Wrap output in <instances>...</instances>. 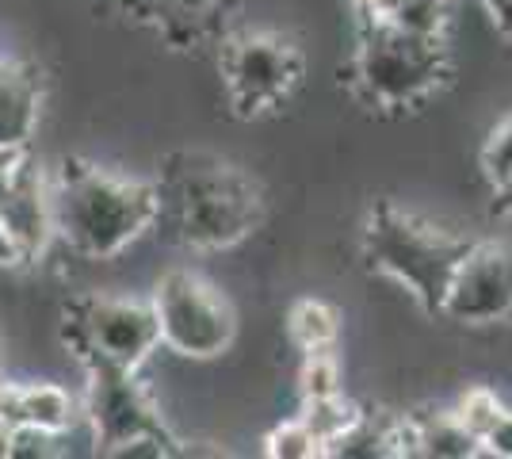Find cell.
<instances>
[{
	"mask_svg": "<svg viewBox=\"0 0 512 459\" xmlns=\"http://www.w3.org/2000/svg\"><path fill=\"white\" fill-rule=\"evenodd\" d=\"M482 456L512 459V402H509V410L501 414V421L482 437Z\"/></svg>",
	"mask_w": 512,
	"mask_h": 459,
	"instance_id": "cell-22",
	"label": "cell"
},
{
	"mask_svg": "<svg viewBox=\"0 0 512 459\" xmlns=\"http://www.w3.org/2000/svg\"><path fill=\"white\" fill-rule=\"evenodd\" d=\"M12 398H16V383L0 379V417H4V421H8V414H12Z\"/></svg>",
	"mask_w": 512,
	"mask_h": 459,
	"instance_id": "cell-27",
	"label": "cell"
},
{
	"mask_svg": "<svg viewBox=\"0 0 512 459\" xmlns=\"http://www.w3.org/2000/svg\"><path fill=\"white\" fill-rule=\"evenodd\" d=\"M85 406L81 417L92 429L96 452L111 456L119 444L142 437V433H165V421L153 406L150 391L138 383V372L115 368L104 360H85Z\"/></svg>",
	"mask_w": 512,
	"mask_h": 459,
	"instance_id": "cell-9",
	"label": "cell"
},
{
	"mask_svg": "<svg viewBox=\"0 0 512 459\" xmlns=\"http://www.w3.org/2000/svg\"><path fill=\"white\" fill-rule=\"evenodd\" d=\"M20 264V253H16V245L8 238V230L0 226V272H8V268H16Z\"/></svg>",
	"mask_w": 512,
	"mask_h": 459,
	"instance_id": "cell-26",
	"label": "cell"
},
{
	"mask_svg": "<svg viewBox=\"0 0 512 459\" xmlns=\"http://www.w3.org/2000/svg\"><path fill=\"white\" fill-rule=\"evenodd\" d=\"M237 0H150V16L161 20L165 35L180 46H199L226 31Z\"/></svg>",
	"mask_w": 512,
	"mask_h": 459,
	"instance_id": "cell-12",
	"label": "cell"
},
{
	"mask_svg": "<svg viewBox=\"0 0 512 459\" xmlns=\"http://www.w3.org/2000/svg\"><path fill=\"white\" fill-rule=\"evenodd\" d=\"M302 421L306 429L318 437V444L325 448V459H329V448L341 437L352 433V425L363 417V406L352 402L348 394H329V398H314V402H302Z\"/></svg>",
	"mask_w": 512,
	"mask_h": 459,
	"instance_id": "cell-16",
	"label": "cell"
},
{
	"mask_svg": "<svg viewBox=\"0 0 512 459\" xmlns=\"http://www.w3.org/2000/svg\"><path fill=\"white\" fill-rule=\"evenodd\" d=\"M436 318L463 329H486L512 322V245L470 241L451 268Z\"/></svg>",
	"mask_w": 512,
	"mask_h": 459,
	"instance_id": "cell-8",
	"label": "cell"
},
{
	"mask_svg": "<svg viewBox=\"0 0 512 459\" xmlns=\"http://www.w3.org/2000/svg\"><path fill=\"white\" fill-rule=\"evenodd\" d=\"M54 230L58 238L88 261H111L150 230L161 215V188L96 169L69 165L50 176Z\"/></svg>",
	"mask_w": 512,
	"mask_h": 459,
	"instance_id": "cell-1",
	"label": "cell"
},
{
	"mask_svg": "<svg viewBox=\"0 0 512 459\" xmlns=\"http://www.w3.org/2000/svg\"><path fill=\"white\" fill-rule=\"evenodd\" d=\"M413 456L425 459H474L482 456V444L459 425V417L448 410H417L406 414Z\"/></svg>",
	"mask_w": 512,
	"mask_h": 459,
	"instance_id": "cell-14",
	"label": "cell"
},
{
	"mask_svg": "<svg viewBox=\"0 0 512 459\" xmlns=\"http://www.w3.org/2000/svg\"><path fill=\"white\" fill-rule=\"evenodd\" d=\"M490 199H493V215H497V219H512V173L501 176L497 184H490Z\"/></svg>",
	"mask_w": 512,
	"mask_h": 459,
	"instance_id": "cell-23",
	"label": "cell"
},
{
	"mask_svg": "<svg viewBox=\"0 0 512 459\" xmlns=\"http://www.w3.org/2000/svg\"><path fill=\"white\" fill-rule=\"evenodd\" d=\"M478 169H482V180H486V184H497L501 176L512 173V115L501 119V123L486 134V142H482V150H478Z\"/></svg>",
	"mask_w": 512,
	"mask_h": 459,
	"instance_id": "cell-20",
	"label": "cell"
},
{
	"mask_svg": "<svg viewBox=\"0 0 512 459\" xmlns=\"http://www.w3.org/2000/svg\"><path fill=\"white\" fill-rule=\"evenodd\" d=\"M8 421L16 425H39L46 433L62 437L81 421V402L73 394L58 387V383H16V398H12V414Z\"/></svg>",
	"mask_w": 512,
	"mask_h": 459,
	"instance_id": "cell-13",
	"label": "cell"
},
{
	"mask_svg": "<svg viewBox=\"0 0 512 459\" xmlns=\"http://www.w3.org/2000/svg\"><path fill=\"white\" fill-rule=\"evenodd\" d=\"M482 8H486V16L497 23V31L512 39V0H478Z\"/></svg>",
	"mask_w": 512,
	"mask_h": 459,
	"instance_id": "cell-24",
	"label": "cell"
},
{
	"mask_svg": "<svg viewBox=\"0 0 512 459\" xmlns=\"http://www.w3.org/2000/svg\"><path fill=\"white\" fill-rule=\"evenodd\" d=\"M451 81L448 39L409 35L394 23H360L352 92L379 115L417 111Z\"/></svg>",
	"mask_w": 512,
	"mask_h": 459,
	"instance_id": "cell-3",
	"label": "cell"
},
{
	"mask_svg": "<svg viewBox=\"0 0 512 459\" xmlns=\"http://www.w3.org/2000/svg\"><path fill=\"white\" fill-rule=\"evenodd\" d=\"M299 368V394L302 402H314V398H329V394L344 391V372H341V356L337 349H321V352H302Z\"/></svg>",
	"mask_w": 512,
	"mask_h": 459,
	"instance_id": "cell-18",
	"label": "cell"
},
{
	"mask_svg": "<svg viewBox=\"0 0 512 459\" xmlns=\"http://www.w3.org/2000/svg\"><path fill=\"white\" fill-rule=\"evenodd\" d=\"M474 238H463L428 215L406 211L398 203H375L363 222V257L375 272L409 291V299L436 318L451 268Z\"/></svg>",
	"mask_w": 512,
	"mask_h": 459,
	"instance_id": "cell-2",
	"label": "cell"
},
{
	"mask_svg": "<svg viewBox=\"0 0 512 459\" xmlns=\"http://www.w3.org/2000/svg\"><path fill=\"white\" fill-rule=\"evenodd\" d=\"M264 452L272 459H325V448H321L318 437L306 429L302 417L279 421L276 429L264 437Z\"/></svg>",
	"mask_w": 512,
	"mask_h": 459,
	"instance_id": "cell-19",
	"label": "cell"
},
{
	"mask_svg": "<svg viewBox=\"0 0 512 459\" xmlns=\"http://www.w3.org/2000/svg\"><path fill=\"white\" fill-rule=\"evenodd\" d=\"M58 452V437L46 433L39 425H12V444H8V459H50Z\"/></svg>",
	"mask_w": 512,
	"mask_h": 459,
	"instance_id": "cell-21",
	"label": "cell"
},
{
	"mask_svg": "<svg viewBox=\"0 0 512 459\" xmlns=\"http://www.w3.org/2000/svg\"><path fill=\"white\" fill-rule=\"evenodd\" d=\"M150 303L161 345L184 360H218L237 341V310L230 295L192 268L165 272Z\"/></svg>",
	"mask_w": 512,
	"mask_h": 459,
	"instance_id": "cell-5",
	"label": "cell"
},
{
	"mask_svg": "<svg viewBox=\"0 0 512 459\" xmlns=\"http://www.w3.org/2000/svg\"><path fill=\"white\" fill-rule=\"evenodd\" d=\"M8 444H12V421L0 417V459H8Z\"/></svg>",
	"mask_w": 512,
	"mask_h": 459,
	"instance_id": "cell-28",
	"label": "cell"
},
{
	"mask_svg": "<svg viewBox=\"0 0 512 459\" xmlns=\"http://www.w3.org/2000/svg\"><path fill=\"white\" fill-rule=\"evenodd\" d=\"M0 226L8 230V238L16 245L20 264H35L58 241L54 203H50V176L43 169H35L31 157L16 169L8 192L0 199Z\"/></svg>",
	"mask_w": 512,
	"mask_h": 459,
	"instance_id": "cell-10",
	"label": "cell"
},
{
	"mask_svg": "<svg viewBox=\"0 0 512 459\" xmlns=\"http://www.w3.org/2000/svg\"><path fill=\"white\" fill-rule=\"evenodd\" d=\"M344 333V314L333 303H325L318 295H306L287 310V337L302 352L337 349Z\"/></svg>",
	"mask_w": 512,
	"mask_h": 459,
	"instance_id": "cell-15",
	"label": "cell"
},
{
	"mask_svg": "<svg viewBox=\"0 0 512 459\" xmlns=\"http://www.w3.org/2000/svg\"><path fill=\"white\" fill-rule=\"evenodd\" d=\"M218 69L241 119L283 108L306 77V58L295 39L279 31H241L222 39Z\"/></svg>",
	"mask_w": 512,
	"mask_h": 459,
	"instance_id": "cell-6",
	"label": "cell"
},
{
	"mask_svg": "<svg viewBox=\"0 0 512 459\" xmlns=\"http://www.w3.org/2000/svg\"><path fill=\"white\" fill-rule=\"evenodd\" d=\"M188 169L172 176L176 234L188 249L218 253L260 230L264 199L253 176L211 157H184Z\"/></svg>",
	"mask_w": 512,
	"mask_h": 459,
	"instance_id": "cell-4",
	"label": "cell"
},
{
	"mask_svg": "<svg viewBox=\"0 0 512 459\" xmlns=\"http://www.w3.org/2000/svg\"><path fill=\"white\" fill-rule=\"evenodd\" d=\"M23 161H27V150H0V199H4L8 184H12V176H16Z\"/></svg>",
	"mask_w": 512,
	"mask_h": 459,
	"instance_id": "cell-25",
	"label": "cell"
},
{
	"mask_svg": "<svg viewBox=\"0 0 512 459\" xmlns=\"http://www.w3.org/2000/svg\"><path fill=\"white\" fill-rule=\"evenodd\" d=\"M43 111L39 73L23 62H0V150H27Z\"/></svg>",
	"mask_w": 512,
	"mask_h": 459,
	"instance_id": "cell-11",
	"label": "cell"
},
{
	"mask_svg": "<svg viewBox=\"0 0 512 459\" xmlns=\"http://www.w3.org/2000/svg\"><path fill=\"white\" fill-rule=\"evenodd\" d=\"M73 329V349L77 360H104L115 368L138 372L150 360L157 345H161V329H157V314L153 303L146 299H85L77 306V318L69 322Z\"/></svg>",
	"mask_w": 512,
	"mask_h": 459,
	"instance_id": "cell-7",
	"label": "cell"
},
{
	"mask_svg": "<svg viewBox=\"0 0 512 459\" xmlns=\"http://www.w3.org/2000/svg\"><path fill=\"white\" fill-rule=\"evenodd\" d=\"M505 410H509V402H505L501 391L490 387V383H470V387H463L459 398L451 402V414L459 417V425H463L478 444H482V437L501 421Z\"/></svg>",
	"mask_w": 512,
	"mask_h": 459,
	"instance_id": "cell-17",
	"label": "cell"
}]
</instances>
